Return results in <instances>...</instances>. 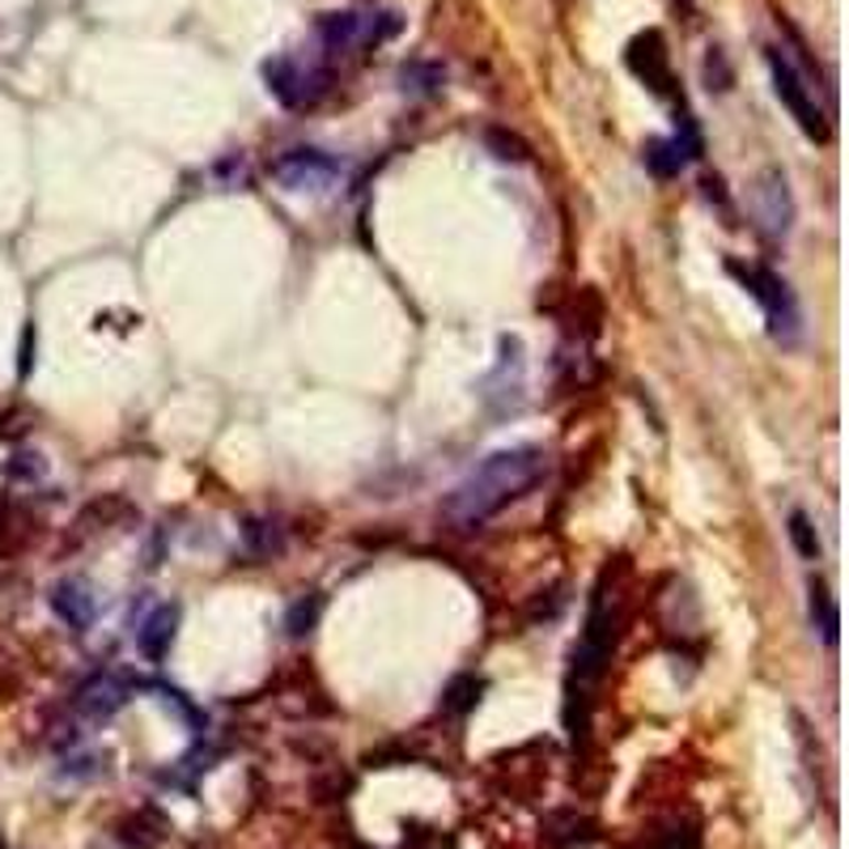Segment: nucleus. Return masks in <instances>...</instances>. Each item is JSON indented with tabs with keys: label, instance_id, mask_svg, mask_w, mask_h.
<instances>
[{
	"label": "nucleus",
	"instance_id": "1",
	"mask_svg": "<svg viewBox=\"0 0 849 849\" xmlns=\"http://www.w3.org/2000/svg\"><path fill=\"white\" fill-rule=\"evenodd\" d=\"M544 476H548V455H544L540 446L493 450L485 464H476V468L446 493L442 514H446V523H455L459 531L485 527L505 505L527 498Z\"/></svg>",
	"mask_w": 849,
	"mask_h": 849
},
{
	"label": "nucleus",
	"instance_id": "2",
	"mask_svg": "<svg viewBox=\"0 0 849 849\" xmlns=\"http://www.w3.org/2000/svg\"><path fill=\"white\" fill-rule=\"evenodd\" d=\"M616 624L620 616L616 608H608V586L599 583L595 599H590V612H586V629L583 642L574 645V667H569V731H574V743L586 734V722H590V693L599 688V679L612 663V645H616Z\"/></svg>",
	"mask_w": 849,
	"mask_h": 849
},
{
	"label": "nucleus",
	"instance_id": "3",
	"mask_svg": "<svg viewBox=\"0 0 849 849\" xmlns=\"http://www.w3.org/2000/svg\"><path fill=\"white\" fill-rule=\"evenodd\" d=\"M743 281V290L752 293L757 302H761L764 311V323H769V331H773V340H782V345H794L798 336H803V311H798V302H794L791 285L777 276V272H769L761 264H727Z\"/></svg>",
	"mask_w": 849,
	"mask_h": 849
},
{
	"label": "nucleus",
	"instance_id": "4",
	"mask_svg": "<svg viewBox=\"0 0 849 849\" xmlns=\"http://www.w3.org/2000/svg\"><path fill=\"white\" fill-rule=\"evenodd\" d=\"M769 73H773V89H777L782 107L794 116V123H798L812 141H828V116L820 111L816 94H812V86L803 81V73L791 64V56L777 52V47H769Z\"/></svg>",
	"mask_w": 849,
	"mask_h": 849
},
{
	"label": "nucleus",
	"instance_id": "5",
	"mask_svg": "<svg viewBox=\"0 0 849 849\" xmlns=\"http://www.w3.org/2000/svg\"><path fill=\"white\" fill-rule=\"evenodd\" d=\"M400 30L395 13H331L319 22V43L327 56H349L357 47H374Z\"/></svg>",
	"mask_w": 849,
	"mask_h": 849
},
{
	"label": "nucleus",
	"instance_id": "6",
	"mask_svg": "<svg viewBox=\"0 0 849 849\" xmlns=\"http://www.w3.org/2000/svg\"><path fill=\"white\" fill-rule=\"evenodd\" d=\"M272 178L293 196H323L340 183V162L323 149H290L272 162Z\"/></svg>",
	"mask_w": 849,
	"mask_h": 849
},
{
	"label": "nucleus",
	"instance_id": "7",
	"mask_svg": "<svg viewBox=\"0 0 849 849\" xmlns=\"http://www.w3.org/2000/svg\"><path fill=\"white\" fill-rule=\"evenodd\" d=\"M748 213L769 238H786L794 226V196L791 183L782 171H764L752 187H748Z\"/></svg>",
	"mask_w": 849,
	"mask_h": 849
},
{
	"label": "nucleus",
	"instance_id": "8",
	"mask_svg": "<svg viewBox=\"0 0 849 849\" xmlns=\"http://www.w3.org/2000/svg\"><path fill=\"white\" fill-rule=\"evenodd\" d=\"M264 81L268 89L276 94V102L285 107H311L315 98L327 94V73H315V68H302L293 56H276L264 64Z\"/></svg>",
	"mask_w": 849,
	"mask_h": 849
},
{
	"label": "nucleus",
	"instance_id": "9",
	"mask_svg": "<svg viewBox=\"0 0 849 849\" xmlns=\"http://www.w3.org/2000/svg\"><path fill=\"white\" fill-rule=\"evenodd\" d=\"M629 68L642 77L658 98H672V56H667V39L658 30H645L629 43Z\"/></svg>",
	"mask_w": 849,
	"mask_h": 849
},
{
	"label": "nucleus",
	"instance_id": "10",
	"mask_svg": "<svg viewBox=\"0 0 849 849\" xmlns=\"http://www.w3.org/2000/svg\"><path fill=\"white\" fill-rule=\"evenodd\" d=\"M128 684L119 679V675H94V679H86L81 688H77V697H73V709H77V718H86V722H111L119 709L128 705Z\"/></svg>",
	"mask_w": 849,
	"mask_h": 849
},
{
	"label": "nucleus",
	"instance_id": "11",
	"mask_svg": "<svg viewBox=\"0 0 849 849\" xmlns=\"http://www.w3.org/2000/svg\"><path fill=\"white\" fill-rule=\"evenodd\" d=\"M697 153H701V141H697L693 123H684V132L672 141H645V171L654 178H675Z\"/></svg>",
	"mask_w": 849,
	"mask_h": 849
},
{
	"label": "nucleus",
	"instance_id": "12",
	"mask_svg": "<svg viewBox=\"0 0 849 849\" xmlns=\"http://www.w3.org/2000/svg\"><path fill=\"white\" fill-rule=\"evenodd\" d=\"M175 633H178V603H162V608H153V612L141 620L137 650L145 654L149 663H166V654H171V645H175Z\"/></svg>",
	"mask_w": 849,
	"mask_h": 849
},
{
	"label": "nucleus",
	"instance_id": "13",
	"mask_svg": "<svg viewBox=\"0 0 849 849\" xmlns=\"http://www.w3.org/2000/svg\"><path fill=\"white\" fill-rule=\"evenodd\" d=\"M52 608L77 633H86L94 624V612H98V603H94V595H89V586L81 578H64V583L52 586Z\"/></svg>",
	"mask_w": 849,
	"mask_h": 849
},
{
	"label": "nucleus",
	"instance_id": "14",
	"mask_svg": "<svg viewBox=\"0 0 849 849\" xmlns=\"http://www.w3.org/2000/svg\"><path fill=\"white\" fill-rule=\"evenodd\" d=\"M480 693H485V684L476 679V675H455L450 684H446V693H442V709L446 714H468V709H476V701H480Z\"/></svg>",
	"mask_w": 849,
	"mask_h": 849
},
{
	"label": "nucleus",
	"instance_id": "15",
	"mask_svg": "<svg viewBox=\"0 0 849 849\" xmlns=\"http://www.w3.org/2000/svg\"><path fill=\"white\" fill-rule=\"evenodd\" d=\"M812 620H816V629L824 633V642L837 645L841 620H837V603H832V595H828V586L824 583H812Z\"/></svg>",
	"mask_w": 849,
	"mask_h": 849
},
{
	"label": "nucleus",
	"instance_id": "16",
	"mask_svg": "<svg viewBox=\"0 0 849 849\" xmlns=\"http://www.w3.org/2000/svg\"><path fill=\"white\" fill-rule=\"evenodd\" d=\"M791 544H794V553L803 560H820V535H816V527H812V519L803 514V510H794L791 514Z\"/></svg>",
	"mask_w": 849,
	"mask_h": 849
},
{
	"label": "nucleus",
	"instance_id": "17",
	"mask_svg": "<svg viewBox=\"0 0 849 849\" xmlns=\"http://www.w3.org/2000/svg\"><path fill=\"white\" fill-rule=\"evenodd\" d=\"M442 81H446V73H442L438 64H409V68L400 73V89H404V94H434Z\"/></svg>",
	"mask_w": 849,
	"mask_h": 849
},
{
	"label": "nucleus",
	"instance_id": "18",
	"mask_svg": "<svg viewBox=\"0 0 849 849\" xmlns=\"http://www.w3.org/2000/svg\"><path fill=\"white\" fill-rule=\"evenodd\" d=\"M485 145L493 149V157H501V162H527L531 157L527 141H519V137L505 132V128H489V132H485Z\"/></svg>",
	"mask_w": 849,
	"mask_h": 849
},
{
	"label": "nucleus",
	"instance_id": "19",
	"mask_svg": "<svg viewBox=\"0 0 849 849\" xmlns=\"http://www.w3.org/2000/svg\"><path fill=\"white\" fill-rule=\"evenodd\" d=\"M242 535H247V544H251L260 557H272V553H281V535L268 527V523H255V519H251V523L242 527Z\"/></svg>",
	"mask_w": 849,
	"mask_h": 849
},
{
	"label": "nucleus",
	"instance_id": "20",
	"mask_svg": "<svg viewBox=\"0 0 849 849\" xmlns=\"http://www.w3.org/2000/svg\"><path fill=\"white\" fill-rule=\"evenodd\" d=\"M319 608H323V599H302V603H293L290 608V620H285V629H290L293 638H302V633H311L315 629V620H319Z\"/></svg>",
	"mask_w": 849,
	"mask_h": 849
},
{
	"label": "nucleus",
	"instance_id": "21",
	"mask_svg": "<svg viewBox=\"0 0 849 849\" xmlns=\"http://www.w3.org/2000/svg\"><path fill=\"white\" fill-rule=\"evenodd\" d=\"M0 849H4V841H0Z\"/></svg>",
	"mask_w": 849,
	"mask_h": 849
}]
</instances>
